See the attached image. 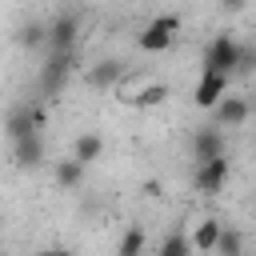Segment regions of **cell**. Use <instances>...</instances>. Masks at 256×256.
<instances>
[{
  "instance_id": "20",
  "label": "cell",
  "mask_w": 256,
  "mask_h": 256,
  "mask_svg": "<svg viewBox=\"0 0 256 256\" xmlns=\"http://www.w3.org/2000/svg\"><path fill=\"white\" fill-rule=\"evenodd\" d=\"M252 72H256V48H240L236 72H232V76H252Z\"/></svg>"
},
{
  "instance_id": "22",
  "label": "cell",
  "mask_w": 256,
  "mask_h": 256,
  "mask_svg": "<svg viewBox=\"0 0 256 256\" xmlns=\"http://www.w3.org/2000/svg\"><path fill=\"white\" fill-rule=\"evenodd\" d=\"M36 256H76V252H68V248H44V252H36Z\"/></svg>"
},
{
  "instance_id": "21",
  "label": "cell",
  "mask_w": 256,
  "mask_h": 256,
  "mask_svg": "<svg viewBox=\"0 0 256 256\" xmlns=\"http://www.w3.org/2000/svg\"><path fill=\"white\" fill-rule=\"evenodd\" d=\"M244 4H248V0H220V8H224V12H240Z\"/></svg>"
},
{
  "instance_id": "14",
  "label": "cell",
  "mask_w": 256,
  "mask_h": 256,
  "mask_svg": "<svg viewBox=\"0 0 256 256\" xmlns=\"http://www.w3.org/2000/svg\"><path fill=\"white\" fill-rule=\"evenodd\" d=\"M164 100H168V84H164V80H160V84L148 80V84H144L140 92H132L124 104H132V108H156V104H164Z\"/></svg>"
},
{
  "instance_id": "6",
  "label": "cell",
  "mask_w": 256,
  "mask_h": 256,
  "mask_svg": "<svg viewBox=\"0 0 256 256\" xmlns=\"http://www.w3.org/2000/svg\"><path fill=\"white\" fill-rule=\"evenodd\" d=\"M68 72H72V56L52 52V56L40 64V96H56V92L68 84Z\"/></svg>"
},
{
  "instance_id": "16",
  "label": "cell",
  "mask_w": 256,
  "mask_h": 256,
  "mask_svg": "<svg viewBox=\"0 0 256 256\" xmlns=\"http://www.w3.org/2000/svg\"><path fill=\"white\" fill-rule=\"evenodd\" d=\"M144 244H148L144 228L140 224H128L124 236H120V244H116V256H144Z\"/></svg>"
},
{
  "instance_id": "17",
  "label": "cell",
  "mask_w": 256,
  "mask_h": 256,
  "mask_svg": "<svg viewBox=\"0 0 256 256\" xmlns=\"http://www.w3.org/2000/svg\"><path fill=\"white\" fill-rule=\"evenodd\" d=\"M16 44H20V48H44V44H48V24H40V20H28V24H20V32H16Z\"/></svg>"
},
{
  "instance_id": "2",
  "label": "cell",
  "mask_w": 256,
  "mask_h": 256,
  "mask_svg": "<svg viewBox=\"0 0 256 256\" xmlns=\"http://www.w3.org/2000/svg\"><path fill=\"white\" fill-rule=\"evenodd\" d=\"M236 56H240V44L228 36V32H220L208 48H204V72H220V76H232L236 72Z\"/></svg>"
},
{
  "instance_id": "5",
  "label": "cell",
  "mask_w": 256,
  "mask_h": 256,
  "mask_svg": "<svg viewBox=\"0 0 256 256\" xmlns=\"http://www.w3.org/2000/svg\"><path fill=\"white\" fill-rule=\"evenodd\" d=\"M188 152H192V160H196V164L224 156V132H220L216 124H204V128H196V132H192V140H188Z\"/></svg>"
},
{
  "instance_id": "11",
  "label": "cell",
  "mask_w": 256,
  "mask_h": 256,
  "mask_svg": "<svg viewBox=\"0 0 256 256\" xmlns=\"http://www.w3.org/2000/svg\"><path fill=\"white\" fill-rule=\"evenodd\" d=\"M220 232H224V220H216V216H204V220L192 228V236H188L192 252H216V240H220Z\"/></svg>"
},
{
  "instance_id": "13",
  "label": "cell",
  "mask_w": 256,
  "mask_h": 256,
  "mask_svg": "<svg viewBox=\"0 0 256 256\" xmlns=\"http://www.w3.org/2000/svg\"><path fill=\"white\" fill-rule=\"evenodd\" d=\"M100 156H104V136H100V132H80L76 144H72V160H80V164L88 168V164H96Z\"/></svg>"
},
{
  "instance_id": "3",
  "label": "cell",
  "mask_w": 256,
  "mask_h": 256,
  "mask_svg": "<svg viewBox=\"0 0 256 256\" xmlns=\"http://www.w3.org/2000/svg\"><path fill=\"white\" fill-rule=\"evenodd\" d=\"M40 128H44V108H40V104H16V108L8 112V120H4V132H8V140L40 136Z\"/></svg>"
},
{
  "instance_id": "9",
  "label": "cell",
  "mask_w": 256,
  "mask_h": 256,
  "mask_svg": "<svg viewBox=\"0 0 256 256\" xmlns=\"http://www.w3.org/2000/svg\"><path fill=\"white\" fill-rule=\"evenodd\" d=\"M76 36H80L76 16H56V20L48 24V48H52V52H60V56H72Z\"/></svg>"
},
{
  "instance_id": "4",
  "label": "cell",
  "mask_w": 256,
  "mask_h": 256,
  "mask_svg": "<svg viewBox=\"0 0 256 256\" xmlns=\"http://www.w3.org/2000/svg\"><path fill=\"white\" fill-rule=\"evenodd\" d=\"M228 156H216V160H204V164H192V188L204 192V196H216L224 184H228Z\"/></svg>"
},
{
  "instance_id": "10",
  "label": "cell",
  "mask_w": 256,
  "mask_h": 256,
  "mask_svg": "<svg viewBox=\"0 0 256 256\" xmlns=\"http://www.w3.org/2000/svg\"><path fill=\"white\" fill-rule=\"evenodd\" d=\"M44 156H48V152H44V140H40V136L12 140V164H16V168H24V172H28V168H40Z\"/></svg>"
},
{
  "instance_id": "7",
  "label": "cell",
  "mask_w": 256,
  "mask_h": 256,
  "mask_svg": "<svg viewBox=\"0 0 256 256\" xmlns=\"http://www.w3.org/2000/svg\"><path fill=\"white\" fill-rule=\"evenodd\" d=\"M228 80H232V76H220V72H200V80H196V92H192L196 108L212 112V108H216V104L228 96Z\"/></svg>"
},
{
  "instance_id": "12",
  "label": "cell",
  "mask_w": 256,
  "mask_h": 256,
  "mask_svg": "<svg viewBox=\"0 0 256 256\" xmlns=\"http://www.w3.org/2000/svg\"><path fill=\"white\" fill-rule=\"evenodd\" d=\"M92 88H116L120 80H124V60H100V64H92L88 68V76H84Z\"/></svg>"
},
{
  "instance_id": "19",
  "label": "cell",
  "mask_w": 256,
  "mask_h": 256,
  "mask_svg": "<svg viewBox=\"0 0 256 256\" xmlns=\"http://www.w3.org/2000/svg\"><path fill=\"white\" fill-rule=\"evenodd\" d=\"M160 256H192V244H188V236H184V232H172V236H164V244H160Z\"/></svg>"
},
{
  "instance_id": "8",
  "label": "cell",
  "mask_w": 256,
  "mask_h": 256,
  "mask_svg": "<svg viewBox=\"0 0 256 256\" xmlns=\"http://www.w3.org/2000/svg\"><path fill=\"white\" fill-rule=\"evenodd\" d=\"M248 116H252V104H248L244 96H232V92L212 108V124H216V128H240Z\"/></svg>"
},
{
  "instance_id": "15",
  "label": "cell",
  "mask_w": 256,
  "mask_h": 256,
  "mask_svg": "<svg viewBox=\"0 0 256 256\" xmlns=\"http://www.w3.org/2000/svg\"><path fill=\"white\" fill-rule=\"evenodd\" d=\"M84 172H88V168H84L80 160H72V156H68V160H60V164L52 168V176H56V184H60L64 192L80 188V184H84Z\"/></svg>"
},
{
  "instance_id": "1",
  "label": "cell",
  "mask_w": 256,
  "mask_h": 256,
  "mask_svg": "<svg viewBox=\"0 0 256 256\" xmlns=\"http://www.w3.org/2000/svg\"><path fill=\"white\" fill-rule=\"evenodd\" d=\"M176 32H180V16H172V12H164V16H152V20L140 28V36H136V48H140V52H164V48H172Z\"/></svg>"
},
{
  "instance_id": "18",
  "label": "cell",
  "mask_w": 256,
  "mask_h": 256,
  "mask_svg": "<svg viewBox=\"0 0 256 256\" xmlns=\"http://www.w3.org/2000/svg\"><path fill=\"white\" fill-rule=\"evenodd\" d=\"M216 256H244V232H236V228L224 224V232L216 240Z\"/></svg>"
}]
</instances>
